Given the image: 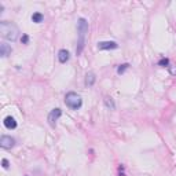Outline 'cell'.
Instances as JSON below:
<instances>
[{
	"instance_id": "12",
	"label": "cell",
	"mask_w": 176,
	"mask_h": 176,
	"mask_svg": "<svg viewBox=\"0 0 176 176\" xmlns=\"http://www.w3.org/2000/svg\"><path fill=\"white\" fill-rule=\"evenodd\" d=\"M43 19H44V15L41 14V12H33L32 21H33L34 24H40V22H43Z\"/></svg>"
},
{
	"instance_id": "8",
	"label": "cell",
	"mask_w": 176,
	"mask_h": 176,
	"mask_svg": "<svg viewBox=\"0 0 176 176\" xmlns=\"http://www.w3.org/2000/svg\"><path fill=\"white\" fill-rule=\"evenodd\" d=\"M3 123H4V127H6L7 130H15L17 128V121H15V118L11 117V116H7Z\"/></svg>"
},
{
	"instance_id": "1",
	"label": "cell",
	"mask_w": 176,
	"mask_h": 176,
	"mask_svg": "<svg viewBox=\"0 0 176 176\" xmlns=\"http://www.w3.org/2000/svg\"><path fill=\"white\" fill-rule=\"evenodd\" d=\"M0 33L3 36V39L8 41H15L19 37V29L15 24L12 22H7V21H2L0 22Z\"/></svg>"
},
{
	"instance_id": "11",
	"label": "cell",
	"mask_w": 176,
	"mask_h": 176,
	"mask_svg": "<svg viewBox=\"0 0 176 176\" xmlns=\"http://www.w3.org/2000/svg\"><path fill=\"white\" fill-rule=\"evenodd\" d=\"M103 102H105V106L109 109V110H114V109H116L114 101H113L111 98H109V96H106V98L103 99Z\"/></svg>"
},
{
	"instance_id": "10",
	"label": "cell",
	"mask_w": 176,
	"mask_h": 176,
	"mask_svg": "<svg viewBox=\"0 0 176 176\" xmlns=\"http://www.w3.org/2000/svg\"><path fill=\"white\" fill-rule=\"evenodd\" d=\"M95 81H96V77H95V74H94L92 72H90V73L85 74V85L87 87H92L94 84H95Z\"/></svg>"
},
{
	"instance_id": "5",
	"label": "cell",
	"mask_w": 176,
	"mask_h": 176,
	"mask_svg": "<svg viewBox=\"0 0 176 176\" xmlns=\"http://www.w3.org/2000/svg\"><path fill=\"white\" fill-rule=\"evenodd\" d=\"M62 116V110L61 109H53V110L50 111V114H48V124L51 125V127H55V124L56 121H58V118Z\"/></svg>"
},
{
	"instance_id": "6",
	"label": "cell",
	"mask_w": 176,
	"mask_h": 176,
	"mask_svg": "<svg viewBox=\"0 0 176 176\" xmlns=\"http://www.w3.org/2000/svg\"><path fill=\"white\" fill-rule=\"evenodd\" d=\"M98 48L99 50H116L118 48V44L116 41H101V43H98Z\"/></svg>"
},
{
	"instance_id": "15",
	"label": "cell",
	"mask_w": 176,
	"mask_h": 176,
	"mask_svg": "<svg viewBox=\"0 0 176 176\" xmlns=\"http://www.w3.org/2000/svg\"><path fill=\"white\" fill-rule=\"evenodd\" d=\"M168 69H169V73L172 74V76H176V66L175 65H169Z\"/></svg>"
},
{
	"instance_id": "14",
	"label": "cell",
	"mask_w": 176,
	"mask_h": 176,
	"mask_svg": "<svg viewBox=\"0 0 176 176\" xmlns=\"http://www.w3.org/2000/svg\"><path fill=\"white\" fill-rule=\"evenodd\" d=\"M158 65H160V66H165V68H168V66L171 65V63H169V59H168V58H161L160 61H158Z\"/></svg>"
},
{
	"instance_id": "17",
	"label": "cell",
	"mask_w": 176,
	"mask_h": 176,
	"mask_svg": "<svg viewBox=\"0 0 176 176\" xmlns=\"http://www.w3.org/2000/svg\"><path fill=\"white\" fill-rule=\"evenodd\" d=\"M21 41H22L24 44H28V43H29V36H28V34H22Z\"/></svg>"
},
{
	"instance_id": "9",
	"label": "cell",
	"mask_w": 176,
	"mask_h": 176,
	"mask_svg": "<svg viewBox=\"0 0 176 176\" xmlns=\"http://www.w3.org/2000/svg\"><path fill=\"white\" fill-rule=\"evenodd\" d=\"M69 58H70V54H69L68 50H59L58 61L61 62V63H66V62L69 61Z\"/></svg>"
},
{
	"instance_id": "3",
	"label": "cell",
	"mask_w": 176,
	"mask_h": 176,
	"mask_svg": "<svg viewBox=\"0 0 176 176\" xmlns=\"http://www.w3.org/2000/svg\"><path fill=\"white\" fill-rule=\"evenodd\" d=\"M65 103L69 109L72 110H78L83 106V99L76 92H68L65 96Z\"/></svg>"
},
{
	"instance_id": "13",
	"label": "cell",
	"mask_w": 176,
	"mask_h": 176,
	"mask_svg": "<svg viewBox=\"0 0 176 176\" xmlns=\"http://www.w3.org/2000/svg\"><path fill=\"white\" fill-rule=\"evenodd\" d=\"M128 68H130V65H128V63H123V65H120V66L117 68V73H118V74H123Z\"/></svg>"
},
{
	"instance_id": "2",
	"label": "cell",
	"mask_w": 176,
	"mask_h": 176,
	"mask_svg": "<svg viewBox=\"0 0 176 176\" xmlns=\"http://www.w3.org/2000/svg\"><path fill=\"white\" fill-rule=\"evenodd\" d=\"M77 32H78V41H77V48H76V54L80 55L84 50V44H85V33L88 32V21L85 18H78L77 21Z\"/></svg>"
},
{
	"instance_id": "7",
	"label": "cell",
	"mask_w": 176,
	"mask_h": 176,
	"mask_svg": "<svg viewBox=\"0 0 176 176\" xmlns=\"http://www.w3.org/2000/svg\"><path fill=\"white\" fill-rule=\"evenodd\" d=\"M11 53H12L11 46L7 43H2V46H0V55H2V58H7L8 55H11Z\"/></svg>"
},
{
	"instance_id": "4",
	"label": "cell",
	"mask_w": 176,
	"mask_h": 176,
	"mask_svg": "<svg viewBox=\"0 0 176 176\" xmlns=\"http://www.w3.org/2000/svg\"><path fill=\"white\" fill-rule=\"evenodd\" d=\"M0 146L2 149H6V150H10L15 146V139L11 138V136H7V135H3L0 138Z\"/></svg>"
},
{
	"instance_id": "16",
	"label": "cell",
	"mask_w": 176,
	"mask_h": 176,
	"mask_svg": "<svg viewBox=\"0 0 176 176\" xmlns=\"http://www.w3.org/2000/svg\"><path fill=\"white\" fill-rule=\"evenodd\" d=\"M2 165H3V168H4V169H8V167H10V162H8V160H6V158H3V160H2Z\"/></svg>"
}]
</instances>
